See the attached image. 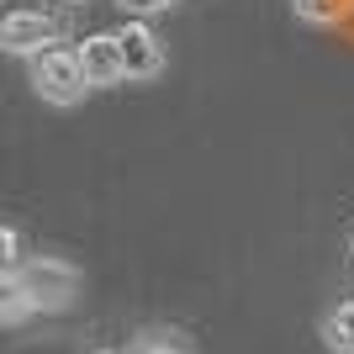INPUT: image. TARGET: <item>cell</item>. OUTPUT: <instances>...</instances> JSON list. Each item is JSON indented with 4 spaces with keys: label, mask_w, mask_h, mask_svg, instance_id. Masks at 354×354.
Instances as JSON below:
<instances>
[{
    "label": "cell",
    "mask_w": 354,
    "mask_h": 354,
    "mask_svg": "<svg viewBox=\"0 0 354 354\" xmlns=\"http://www.w3.org/2000/svg\"><path fill=\"white\" fill-rule=\"evenodd\" d=\"M32 85L53 106H74V101H85V90H90L85 74H80L74 48H43V53H32Z\"/></svg>",
    "instance_id": "6da1fadb"
},
{
    "label": "cell",
    "mask_w": 354,
    "mask_h": 354,
    "mask_svg": "<svg viewBox=\"0 0 354 354\" xmlns=\"http://www.w3.org/2000/svg\"><path fill=\"white\" fill-rule=\"evenodd\" d=\"M16 275L32 296V312H59L80 291V270L64 265V259H27V265H16Z\"/></svg>",
    "instance_id": "7a4b0ae2"
},
{
    "label": "cell",
    "mask_w": 354,
    "mask_h": 354,
    "mask_svg": "<svg viewBox=\"0 0 354 354\" xmlns=\"http://www.w3.org/2000/svg\"><path fill=\"white\" fill-rule=\"evenodd\" d=\"M53 43H59V16L37 11V6H16V11L0 16V53L32 59V53H43Z\"/></svg>",
    "instance_id": "3957f363"
},
{
    "label": "cell",
    "mask_w": 354,
    "mask_h": 354,
    "mask_svg": "<svg viewBox=\"0 0 354 354\" xmlns=\"http://www.w3.org/2000/svg\"><path fill=\"white\" fill-rule=\"evenodd\" d=\"M117 53H122V80H159L164 74V43L153 37V27L148 21H122L117 32Z\"/></svg>",
    "instance_id": "277c9868"
},
{
    "label": "cell",
    "mask_w": 354,
    "mask_h": 354,
    "mask_svg": "<svg viewBox=\"0 0 354 354\" xmlns=\"http://www.w3.org/2000/svg\"><path fill=\"white\" fill-rule=\"evenodd\" d=\"M74 59H80V74H85L90 90L122 85V53H117V37H111V32H90L85 43L74 48Z\"/></svg>",
    "instance_id": "5b68a950"
},
{
    "label": "cell",
    "mask_w": 354,
    "mask_h": 354,
    "mask_svg": "<svg viewBox=\"0 0 354 354\" xmlns=\"http://www.w3.org/2000/svg\"><path fill=\"white\" fill-rule=\"evenodd\" d=\"M21 317H32V296L16 270H0V323H21Z\"/></svg>",
    "instance_id": "8992f818"
},
{
    "label": "cell",
    "mask_w": 354,
    "mask_h": 354,
    "mask_svg": "<svg viewBox=\"0 0 354 354\" xmlns=\"http://www.w3.org/2000/svg\"><path fill=\"white\" fill-rule=\"evenodd\" d=\"M323 344L333 354H354V301H344L323 317Z\"/></svg>",
    "instance_id": "52a82bcc"
},
{
    "label": "cell",
    "mask_w": 354,
    "mask_h": 354,
    "mask_svg": "<svg viewBox=\"0 0 354 354\" xmlns=\"http://www.w3.org/2000/svg\"><path fill=\"white\" fill-rule=\"evenodd\" d=\"M127 354H196L191 344L180 339V333H159V328H148V333H138L133 349Z\"/></svg>",
    "instance_id": "ba28073f"
},
{
    "label": "cell",
    "mask_w": 354,
    "mask_h": 354,
    "mask_svg": "<svg viewBox=\"0 0 354 354\" xmlns=\"http://www.w3.org/2000/svg\"><path fill=\"white\" fill-rule=\"evenodd\" d=\"M291 6H296L301 21H312V27H333L344 16V0H291Z\"/></svg>",
    "instance_id": "9c48e42d"
},
{
    "label": "cell",
    "mask_w": 354,
    "mask_h": 354,
    "mask_svg": "<svg viewBox=\"0 0 354 354\" xmlns=\"http://www.w3.org/2000/svg\"><path fill=\"white\" fill-rule=\"evenodd\" d=\"M16 265H21V233L0 227V270H16Z\"/></svg>",
    "instance_id": "30bf717a"
},
{
    "label": "cell",
    "mask_w": 354,
    "mask_h": 354,
    "mask_svg": "<svg viewBox=\"0 0 354 354\" xmlns=\"http://www.w3.org/2000/svg\"><path fill=\"white\" fill-rule=\"evenodd\" d=\"M127 16H138V21H148V16H159V11H169V6H180V0H117Z\"/></svg>",
    "instance_id": "8fae6325"
},
{
    "label": "cell",
    "mask_w": 354,
    "mask_h": 354,
    "mask_svg": "<svg viewBox=\"0 0 354 354\" xmlns=\"http://www.w3.org/2000/svg\"><path fill=\"white\" fill-rule=\"evenodd\" d=\"M95 354H122V349H95Z\"/></svg>",
    "instance_id": "7c38bea8"
}]
</instances>
